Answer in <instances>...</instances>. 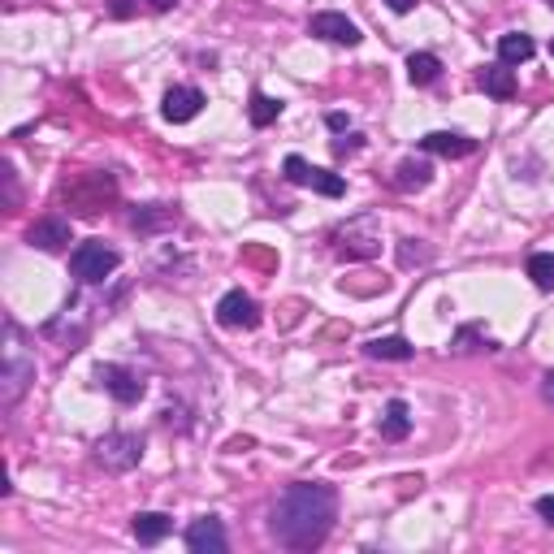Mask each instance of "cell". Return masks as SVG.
Instances as JSON below:
<instances>
[{"label": "cell", "mask_w": 554, "mask_h": 554, "mask_svg": "<svg viewBox=\"0 0 554 554\" xmlns=\"http://www.w3.org/2000/svg\"><path fill=\"white\" fill-rule=\"evenodd\" d=\"M481 91H485V96H494V100H511V96H516V74H511L503 61L485 65V70H481Z\"/></svg>", "instance_id": "17"}, {"label": "cell", "mask_w": 554, "mask_h": 554, "mask_svg": "<svg viewBox=\"0 0 554 554\" xmlns=\"http://www.w3.org/2000/svg\"><path fill=\"white\" fill-rule=\"evenodd\" d=\"M537 516H542V520H550V524H554V494H546V498H537Z\"/></svg>", "instance_id": "25"}, {"label": "cell", "mask_w": 554, "mask_h": 554, "mask_svg": "<svg viewBox=\"0 0 554 554\" xmlns=\"http://www.w3.org/2000/svg\"><path fill=\"white\" fill-rule=\"evenodd\" d=\"M247 113H252V126H273L277 117H282V104H277L273 96H265V91H256L252 109H247Z\"/></svg>", "instance_id": "21"}, {"label": "cell", "mask_w": 554, "mask_h": 554, "mask_svg": "<svg viewBox=\"0 0 554 554\" xmlns=\"http://www.w3.org/2000/svg\"><path fill=\"white\" fill-rule=\"evenodd\" d=\"M338 520V494L334 485H321V481H299L273 503V516H269V533L277 546L286 550H316L325 546L329 529Z\"/></svg>", "instance_id": "1"}, {"label": "cell", "mask_w": 554, "mask_h": 554, "mask_svg": "<svg viewBox=\"0 0 554 554\" xmlns=\"http://www.w3.org/2000/svg\"><path fill=\"white\" fill-rule=\"evenodd\" d=\"M26 239H31V247H39V252H61V247L74 239V230L65 217H39L35 226L26 230Z\"/></svg>", "instance_id": "12"}, {"label": "cell", "mask_w": 554, "mask_h": 554, "mask_svg": "<svg viewBox=\"0 0 554 554\" xmlns=\"http://www.w3.org/2000/svg\"><path fill=\"white\" fill-rule=\"evenodd\" d=\"M217 325L256 329L260 325V303L252 295H243V290H230V295H221V303H217Z\"/></svg>", "instance_id": "7"}, {"label": "cell", "mask_w": 554, "mask_h": 554, "mask_svg": "<svg viewBox=\"0 0 554 554\" xmlns=\"http://www.w3.org/2000/svg\"><path fill=\"white\" fill-rule=\"evenodd\" d=\"M204 109V91L200 87H169L165 91V104H161V113H165V122H191V117H200Z\"/></svg>", "instance_id": "11"}, {"label": "cell", "mask_w": 554, "mask_h": 554, "mask_svg": "<svg viewBox=\"0 0 554 554\" xmlns=\"http://www.w3.org/2000/svg\"><path fill=\"white\" fill-rule=\"evenodd\" d=\"M117 265H122V256H117V247L109 243H100V239H87V243H78L74 247V256H70V269L78 282H87V286H96L104 282Z\"/></svg>", "instance_id": "4"}, {"label": "cell", "mask_w": 554, "mask_h": 554, "mask_svg": "<svg viewBox=\"0 0 554 554\" xmlns=\"http://www.w3.org/2000/svg\"><path fill=\"white\" fill-rule=\"evenodd\" d=\"M529 277H533L537 290H554V256L550 252L529 256Z\"/></svg>", "instance_id": "22"}, {"label": "cell", "mask_w": 554, "mask_h": 554, "mask_svg": "<svg viewBox=\"0 0 554 554\" xmlns=\"http://www.w3.org/2000/svg\"><path fill=\"white\" fill-rule=\"evenodd\" d=\"M96 381L113 394L117 403H139L143 399V377L130 373V368H122V364H100L96 368Z\"/></svg>", "instance_id": "8"}, {"label": "cell", "mask_w": 554, "mask_h": 554, "mask_svg": "<svg viewBox=\"0 0 554 554\" xmlns=\"http://www.w3.org/2000/svg\"><path fill=\"white\" fill-rule=\"evenodd\" d=\"M438 74H442V61L433 57V52H412V57H407V78H412L416 87L438 83Z\"/></svg>", "instance_id": "19"}, {"label": "cell", "mask_w": 554, "mask_h": 554, "mask_svg": "<svg viewBox=\"0 0 554 554\" xmlns=\"http://www.w3.org/2000/svg\"><path fill=\"white\" fill-rule=\"evenodd\" d=\"M282 174H286V182H295V187H312V191L329 195V200H338V195L347 191V182H342L338 174H329V169H321V165H308L303 156H286Z\"/></svg>", "instance_id": "6"}, {"label": "cell", "mask_w": 554, "mask_h": 554, "mask_svg": "<svg viewBox=\"0 0 554 554\" xmlns=\"http://www.w3.org/2000/svg\"><path fill=\"white\" fill-rule=\"evenodd\" d=\"M169 529H174V520L161 516V511H139V516L130 520V533H135V542H139V546H156V542H165Z\"/></svg>", "instance_id": "14"}, {"label": "cell", "mask_w": 554, "mask_h": 554, "mask_svg": "<svg viewBox=\"0 0 554 554\" xmlns=\"http://www.w3.org/2000/svg\"><path fill=\"white\" fill-rule=\"evenodd\" d=\"M420 148L433 152V156H472L477 152V139L455 135V130H433V135L420 139Z\"/></svg>", "instance_id": "13"}, {"label": "cell", "mask_w": 554, "mask_h": 554, "mask_svg": "<svg viewBox=\"0 0 554 554\" xmlns=\"http://www.w3.org/2000/svg\"><path fill=\"white\" fill-rule=\"evenodd\" d=\"M308 31L329 39V44H347V48H355L364 39V31L347 18V13H316V18L308 22Z\"/></svg>", "instance_id": "9"}, {"label": "cell", "mask_w": 554, "mask_h": 554, "mask_svg": "<svg viewBox=\"0 0 554 554\" xmlns=\"http://www.w3.org/2000/svg\"><path fill=\"white\" fill-rule=\"evenodd\" d=\"M533 52H537V44L524 31H507L498 39V61L503 65H524V61H533Z\"/></svg>", "instance_id": "18"}, {"label": "cell", "mask_w": 554, "mask_h": 554, "mask_svg": "<svg viewBox=\"0 0 554 554\" xmlns=\"http://www.w3.org/2000/svg\"><path fill=\"white\" fill-rule=\"evenodd\" d=\"M429 182H433V165L416 161V156H407V161L394 169V187H399V191H425Z\"/></svg>", "instance_id": "16"}, {"label": "cell", "mask_w": 554, "mask_h": 554, "mask_svg": "<svg viewBox=\"0 0 554 554\" xmlns=\"http://www.w3.org/2000/svg\"><path fill=\"white\" fill-rule=\"evenodd\" d=\"M550 57H554V39H550Z\"/></svg>", "instance_id": "30"}, {"label": "cell", "mask_w": 554, "mask_h": 554, "mask_svg": "<svg viewBox=\"0 0 554 554\" xmlns=\"http://www.w3.org/2000/svg\"><path fill=\"white\" fill-rule=\"evenodd\" d=\"M542 394H546V403L554 407V368H550V373L542 377Z\"/></svg>", "instance_id": "28"}, {"label": "cell", "mask_w": 554, "mask_h": 554, "mask_svg": "<svg viewBox=\"0 0 554 554\" xmlns=\"http://www.w3.org/2000/svg\"><path fill=\"white\" fill-rule=\"evenodd\" d=\"M0 381H5V407H13L22 399V390L35 381V360L22 351L18 329H5V364H0Z\"/></svg>", "instance_id": "3"}, {"label": "cell", "mask_w": 554, "mask_h": 554, "mask_svg": "<svg viewBox=\"0 0 554 554\" xmlns=\"http://www.w3.org/2000/svg\"><path fill=\"white\" fill-rule=\"evenodd\" d=\"M187 550L191 554H226L230 542H226V529H221L217 516H200L187 529Z\"/></svg>", "instance_id": "10"}, {"label": "cell", "mask_w": 554, "mask_h": 554, "mask_svg": "<svg viewBox=\"0 0 554 554\" xmlns=\"http://www.w3.org/2000/svg\"><path fill=\"white\" fill-rule=\"evenodd\" d=\"M416 239H403V265H412V260H425L429 252H425V247H412Z\"/></svg>", "instance_id": "24"}, {"label": "cell", "mask_w": 554, "mask_h": 554, "mask_svg": "<svg viewBox=\"0 0 554 554\" xmlns=\"http://www.w3.org/2000/svg\"><path fill=\"white\" fill-rule=\"evenodd\" d=\"M61 195L70 200V208L74 213H83V217H96L104 204L117 195V182L109 178V174H78V178H70L61 187Z\"/></svg>", "instance_id": "2"}, {"label": "cell", "mask_w": 554, "mask_h": 554, "mask_svg": "<svg viewBox=\"0 0 554 554\" xmlns=\"http://www.w3.org/2000/svg\"><path fill=\"white\" fill-rule=\"evenodd\" d=\"M143 459V438L139 433H109L96 442V464L109 472H130Z\"/></svg>", "instance_id": "5"}, {"label": "cell", "mask_w": 554, "mask_h": 554, "mask_svg": "<svg viewBox=\"0 0 554 554\" xmlns=\"http://www.w3.org/2000/svg\"><path fill=\"white\" fill-rule=\"evenodd\" d=\"M355 148H360V135H351V139H338V143H334V152H338V156H347V152H355Z\"/></svg>", "instance_id": "26"}, {"label": "cell", "mask_w": 554, "mask_h": 554, "mask_svg": "<svg viewBox=\"0 0 554 554\" xmlns=\"http://www.w3.org/2000/svg\"><path fill=\"white\" fill-rule=\"evenodd\" d=\"M412 433V407L403 399H390L386 403V416H381V438L386 442H403Z\"/></svg>", "instance_id": "15"}, {"label": "cell", "mask_w": 554, "mask_h": 554, "mask_svg": "<svg viewBox=\"0 0 554 554\" xmlns=\"http://www.w3.org/2000/svg\"><path fill=\"white\" fill-rule=\"evenodd\" d=\"M386 5H390L394 13H412V9L420 5V0H386Z\"/></svg>", "instance_id": "27"}, {"label": "cell", "mask_w": 554, "mask_h": 554, "mask_svg": "<svg viewBox=\"0 0 554 554\" xmlns=\"http://www.w3.org/2000/svg\"><path fill=\"white\" fill-rule=\"evenodd\" d=\"M550 5H554V0H550Z\"/></svg>", "instance_id": "31"}, {"label": "cell", "mask_w": 554, "mask_h": 554, "mask_svg": "<svg viewBox=\"0 0 554 554\" xmlns=\"http://www.w3.org/2000/svg\"><path fill=\"white\" fill-rule=\"evenodd\" d=\"M143 5H148V9H156V13H165V9H174L178 0H143Z\"/></svg>", "instance_id": "29"}, {"label": "cell", "mask_w": 554, "mask_h": 554, "mask_svg": "<svg viewBox=\"0 0 554 554\" xmlns=\"http://www.w3.org/2000/svg\"><path fill=\"white\" fill-rule=\"evenodd\" d=\"M165 221H169V213H165L161 204H152V208H139V213L130 217V226H135V230H152V226H165Z\"/></svg>", "instance_id": "23"}, {"label": "cell", "mask_w": 554, "mask_h": 554, "mask_svg": "<svg viewBox=\"0 0 554 554\" xmlns=\"http://www.w3.org/2000/svg\"><path fill=\"white\" fill-rule=\"evenodd\" d=\"M364 351L373 355V360H412L416 355V347L407 338H373Z\"/></svg>", "instance_id": "20"}]
</instances>
